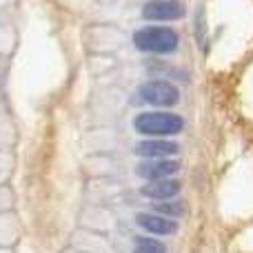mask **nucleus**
Here are the masks:
<instances>
[{"mask_svg": "<svg viewBox=\"0 0 253 253\" xmlns=\"http://www.w3.org/2000/svg\"><path fill=\"white\" fill-rule=\"evenodd\" d=\"M140 98L147 105H153V107H173L180 100V91L171 83L151 80V83H144L140 87Z\"/></svg>", "mask_w": 253, "mask_h": 253, "instance_id": "3", "label": "nucleus"}, {"mask_svg": "<svg viewBox=\"0 0 253 253\" xmlns=\"http://www.w3.org/2000/svg\"><path fill=\"white\" fill-rule=\"evenodd\" d=\"M180 162L169 160V158H147L144 162L138 165V175L144 180H160V178H171L178 173Z\"/></svg>", "mask_w": 253, "mask_h": 253, "instance_id": "5", "label": "nucleus"}, {"mask_svg": "<svg viewBox=\"0 0 253 253\" xmlns=\"http://www.w3.org/2000/svg\"><path fill=\"white\" fill-rule=\"evenodd\" d=\"M178 34L169 27H142L133 34V44L149 53H171L178 49Z\"/></svg>", "mask_w": 253, "mask_h": 253, "instance_id": "2", "label": "nucleus"}, {"mask_svg": "<svg viewBox=\"0 0 253 253\" xmlns=\"http://www.w3.org/2000/svg\"><path fill=\"white\" fill-rule=\"evenodd\" d=\"M156 211H160V213H165V215H171V218L184 213V209H182L180 202H165V205H156Z\"/></svg>", "mask_w": 253, "mask_h": 253, "instance_id": "10", "label": "nucleus"}, {"mask_svg": "<svg viewBox=\"0 0 253 253\" xmlns=\"http://www.w3.org/2000/svg\"><path fill=\"white\" fill-rule=\"evenodd\" d=\"M180 151V147L171 140H160V138H149L144 142L135 144V153L142 158H167L175 156Z\"/></svg>", "mask_w": 253, "mask_h": 253, "instance_id": "8", "label": "nucleus"}, {"mask_svg": "<svg viewBox=\"0 0 253 253\" xmlns=\"http://www.w3.org/2000/svg\"><path fill=\"white\" fill-rule=\"evenodd\" d=\"M135 222L144 229V231L153 233V236H171V233L178 231V224L173 222L171 218L167 215H160V213H138Z\"/></svg>", "mask_w": 253, "mask_h": 253, "instance_id": "7", "label": "nucleus"}, {"mask_svg": "<svg viewBox=\"0 0 253 253\" xmlns=\"http://www.w3.org/2000/svg\"><path fill=\"white\" fill-rule=\"evenodd\" d=\"M184 16V7L178 0H151L142 7L144 20H178Z\"/></svg>", "mask_w": 253, "mask_h": 253, "instance_id": "4", "label": "nucleus"}, {"mask_svg": "<svg viewBox=\"0 0 253 253\" xmlns=\"http://www.w3.org/2000/svg\"><path fill=\"white\" fill-rule=\"evenodd\" d=\"M133 253H167V247L160 240H153V238L140 236L133 242Z\"/></svg>", "mask_w": 253, "mask_h": 253, "instance_id": "9", "label": "nucleus"}, {"mask_svg": "<svg viewBox=\"0 0 253 253\" xmlns=\"http://www.w3.org/2000/svg\"><path fill=\"white\" fill-rule=\"evenodd\" d=\"M182 118L175 114H167V111H144V114L135 116L133 129L149 138H165V135H175L182 131Z\"/></svg>", "mask_w": 253, "mask_h": 253, "instance_id": "1", "label": "nucleus"}, {"mask_svg": "<svg viewBox=\"0 0 253 253\" xmlns=\"http://www.w3.org/2000/svg\"><path fill=\"white\" fill-rule=\"evenodd\" d=\"M144 198L149 200H171L180 193V182L171 178H160V180H149L142 189H140Z\"/></svg>", "mask_w": 253, "mask_h": 253, "instance_id": "6", "label": "nucleus"}]
</instances>
